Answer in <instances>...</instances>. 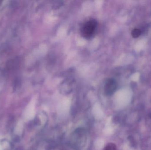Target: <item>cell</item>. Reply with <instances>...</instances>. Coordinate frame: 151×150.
I'll return each instance as SVG.
<instances>
[{
  "label": "cell",
  "instance_id": "6da1fadb",
  "mask_svg": "<svg viewBox=\"0 0 151 150\" xmlns=\"http://www.w3.org/2000/svg\"><path fill=\"white\" fill-rule=\"evenodd\" d=\"M97 27L98 23L96 19H89L85 22L81 27V35L85 38H91L96 33Z\"/></svg>",
  "mask_w": 151,
  "mask_h": 150
},
{
  "label": "cell",
  "instance_id": "7a4b0ae2",
  "mask_svg": "<svg viewBox=\"0 0 151 150\" xmlns=\"http://www.w3.org/2000/svg\"><path fill=\"white\" fill-rule=\"evenodd\" d=\"M117 89V83L113 79H108L104 85V92L106 95H111Z\"/></svg>",
  "mask_w": 151,
  "mask_h": 150
},
{
  "label": "cell",
  "instance_id": "3957f363",
  "mask_svg": "<svg viewBox=\"0 0 151 150\" xmlns=\"http://www.w3.org/2000/svg\"><path fill=\"white\" fill-rule=\"evenodd\" d=\"M104 150H118V149L114 144L110 143L106 146Z\"/></svg>",
  "mask_w": 151,
  "mask_h": 150
},
{
  "label": "cell",
  "instance_id": "277c9868",
  "mask_svg": "<svg viewBox=\"0 0 151 150\" xmlns=\"http://www.w3.org/2000/svg\"><path fill=\"white\" fill-rule=\"evenodd\" d=\"M141 31L139 29H134L132 31L131 34L133 38H137L141 35Z\"/></svg>",
  "mask_w": 151,
  "mask_h": 150
}]
</instances>
